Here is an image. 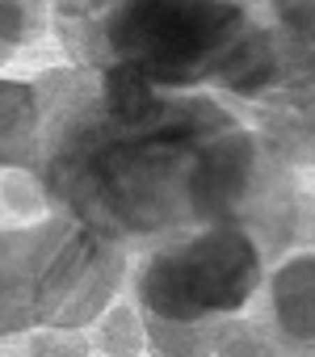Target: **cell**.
<instances>
[{
  "label": "cell",
  "instance_id": "obj_8",
  "mask_svg": "<svg viewBox=\"0 0 315 357\" xmlns=\"http://www.w3.org/2000/svg\"><path fill=\"white\" fill-rule=\"evenodd\" d=\"M269 307L290 340L315 344V252L290 257L269 278Z\"/></svg>",
  "mask_w": 315,
  "mask_h": 357
},
{
  "label": "cell",
  "instance_id": "obj_10",
  "mask_svg": "<svg viewBox=\"0 0 315 357\" xmlns=\"http://www.w3.org/2000/svg\"><path fill=\"white\" fill-rule=\"evenodd\" d=\"M80 5H89V0H55V13H68V9H80Z\"/></svg>",
  "mask_w": 315,
  "mask_h": 357
},
{
  "label": "cell",
  "instance_id": "obj_1",
  "mask_svg": "<svg viewBox=\"0 0 315 357\" xmlns=\"http://www.w3.org/2000/svg\"><path fill=\"white\" fill-rule=\"evenodd\" d=\"M34 181L43 198L114 244L160 240L202 223L248 227L261 248L290 236V181L261 139L215 97L164 89L147 114L97 109L93 72H47Z\"/></svg>",
  "mask_w": 315,
  "mask_h": 357
},
{
  "label": "cell",
  "instance_id": "obj_11",
  "mask_svg": "<svg viewBox=\"0 0 315 357\" xmlns=\"http://www.w3.org/2000/svg\"><path fill=\"white\" fill-rule=\"evenodd\" d=\"M261 5H290V0H261Z\"/></svg>",
  "mask_w": 315,
  "mask_h": 357
},
{
  "label": "cell",
  "instance_id": "obj_9",
  "mask_svg": "<svg viewBox=\"0 0 315 357\" xmlns=\"http://www.w3.org/2000/svg\"><path fill=\"white\" fill-rule=\"evenodd\" d=\"M47 30V0H0V63Z\"/></svg>",
  "mask_w": 315,
  "mask_h": 357
},
{
  "label": "cell",
  "instance_id": "obj_5",
  "mask_svg": "<svg viewBox=\"0 0 315 357\" xmlns=\"http://www.w3.org/2000/svg\"><path fill=\"white\" fill-rule=\"evenodd\" d=\"M55 215L30 227L0 231V336L38 328V282Z\"/></svg>",
  "mask_w": 315,
  "mask_h": 357
},
{
  "label": "cell",
  "instance_id": "obj_6",
  "mask_svg": "<svg viewBox=\"0 0 315 357\" xmlns=\"http://www.w3.org/2000/svg\"><path fill=\"white\" fill-rule=\"evenodd\" d=\"M256 105V139L282 164H315V80L277 89Z\"/></svg>",
  "mask_w": 315,
  "mask_h": 357
},
{
  "label": "cell",
  "instance_id": "obj_3",
  "mask_svg": "<svg viewBox=\"0 0 315 357\" xmlns=\"http://www.w3.org/2000/svg\"><path fill=\"white\" fill-rule=\"evenodd\" d=\"M265 278V248L248 227L202 223L147 252L135 273L143 315L169 324L223 319L252 303Z\"/></svg>",
  "mask_w": 315,
  "mask_h": 357
},
{
  "label": "cell",
  "instance_id": "obj_4",
  "mask_svg": "<svg viewBox=\"0 0 315 357\" xmlns=\"http://www.w3.org/2000/svg\"><path fill=\"white\" fill-rule=\"evenodd\" d=\"M122 278H126L122 244L55 211L38 282V328L80 332L84 324H97L109 311Z\"/></svg>",
  "mask_w": 315,
  "mask_h": 357
},
{
  "label": "cell",
  "instance_id": "obj_7",
  "mask_svg": "<svg viewBox=\"0 0 315 357\" xmlns=\"http://www.w3.org/2000/svg\"><path fill=\"white\" fill-rule=\"evenodd\" d=\"M43 143V93L38 80H0V168L34 172Z\"/></svg>",
  "mask_w": 315,
  "mask_h": 357
},
{
  "label": "cell",
  "instance_id": "obj_2",
  "mask_svg": "<svg viewBox=\"0 0 315 357\" xmlns=\"http://www.w3.org/2000/svg\"><path fill=\"white\" fill-rule=\"evenodd\" d=\"M76 59H126L160 89H206L244 47L256 13L248 0H89L55 13Z\"/></svg>",
  "mask_w": 315,
  "mask_h": 357
}]
</instances>
